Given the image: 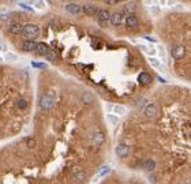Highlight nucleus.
<instances>
[{
  "instance_id": "nucleus-1",
  "label": "nucleus",
  "mask_w": 191,
  "mask_h": 184,
  "mask_svg": "<svg viewBox=\"0 0 191 184\" xmlns=\"http://www.w3.org/2000/svg\"><path fill=\"white\" fill-rule=\"evenodd\" d=\"M22 36H25L27 40H32L34 41V38H37L40 36V28L33 23H26L23 25V31H22Z\"/></svg>"
},
{
  "instance_id": "nucleus-2",
  "label": "nucleus",
  "mask_w": 191,
  "mask_h": 184,
  "mask_svg": "<svg viewBox=\"0 0 191 184\" xmlns=\"http://www.w3.org/2000/svg\"><path fill=\"white\" fill-rule=\"evenodd\" d=\"M40 107L42 108L44 110L53 109V107H55V93L53 91H48V93L44 94L41 101H40Z\"/></svg>"
},
{
  "instance_id": "nucleus-3",
  "label": "nucleus",
  "mask_w": 191,
  "mask_h": 184,
  "mask_svg": "<svg viewBox=\"0 0 191 184\" xmlns=\"http://www.w3.org/2000/svg\"><path fill=\"white\" fill-rule=\"evenodd\" d=\"M186 53H187V49H186L184 45L179 44V45H173L171 48V55L175 60H182V59H184Z\"/></svg>"
},
{
  "instance_id": "nucleus-4",
  "label": "nucleus",
  "mask_w": 191,
  "mask_h": 184,
  "mask_svg": "<svg viewBox=\"0 0 191 184\" xmlns=\"http://www.w3.org/2000/svg\"><path fill=\"white\" fill-rule=\"evenodd\" d=\"M109 18H111V11H108L106 8H100L97 11V19L101 28H104L109 22Z\"/></svg>"
},
{
  "instance_id": "nucleus-5",
  "label": "nucleus",
  "mask_w": 191,
  "mask_h": 184,
  "mask_svg": "<svg viewBox=\"0 0 191 184\" xmlns=\"http://www.w3.org/2000/svg\"><path fill=\"white\" fill-rule=\"evenodd\" d=\"M92 142L94 146H97V147H101V146L105 143V135H104L102 131H94L92 135Z\"/></svg>"
},
{
  "instance_id": "nucleus-6",
  "label": "nucleus",
  "mask_w": 191,
  "mask_h": 184,
  "mask_svg": "<svg viewBox=\"0 0 191 184\" xmlns=\"http://www.w3.org/2000/svg\"><path fill=\"white\" fill-rule=\"evenodd\" d=\"M124 23H126V26H127L128 29L134 30V29H138V26H139V19H138V17H136V15L131 14V15H127V17H126Z\"/></svg>"
},
{
  "instance_id": "nucleus-7",
  "label": "nucleus",
  "mask_w": 191,
  "mask_h": 184,
  "mask_svg": "<svg viewBox=\"0 0 191 184\" xmlns=\"http://www.w3.org/2000/svg\"><path fill=\"white\" fill-rule=\"evenodd\" d=\"M143 113H145V116L146 117H149V119H152V117H154V116H157V113H158V108H157V105L156 104H147L146 107L143 108Z\"/></svg>"
},
{
  "instance_id": "nucleus-8",
  "label": "nucleus",
  "mask_w": 191,
  "mask_h": 184,
  "mask_svg": "<svg viewBox=\"0 0 191 184\" xmlns=\"http://www.w3.org/2000/svg\"><path fill=\"white\" fill-rule=\"evenodd\" d=\"M115 153H116L117 157H120V158H124V157H127L128 154H130V147H128L126 143H120V145L116 146V149H115Z\"/></svg>"
},
{
  "instance_id": "nucleus-9",
  "label": "nucleus",
  "mask_w": 191,
  "mask_h": 184,
  "mask_svg": "<svg viewBox=\"0 0 191 184\" xmlns=\"http://www.w3.org/2000/svg\"><path fill=\"white\" fill-rule=\"evenodd\" d=\"M109 22H111L113 26L122 25V22H123V14H122V11H113V12H111Z\"/></svg>"
},
{
  "instance_id": "nucleus-10",
  "label": "nucleus",
  "mask_w": 191,
  "mask_h": 184,
  "mask_svg": "<svg viewBox=\"0 0 191 184\" xmlns=\"http://www.w3.org/2000/svg\"><path fill=\"white\" fill-rule=\"evenodd\" d=\"M82 11H83L86 15H89V17H93V15L97 14L98 8H97V6H94L93 3H86L82 6Z\"/></svg>"
},
{
  "instance_id": "nucleus-11",
  "label": "nucleus",
  "mask_w": 191,
  "mask_h": 184,
  "mask_svg": "<svg viewBox=\"0 0 191 184\" xmlns=\"http://www.w3.org/2000/svg\"><path fill=\"white\" fill-rule=\"evenodd\" d=\"M65 11L71 15H78L79 12L82 11V6L78 3H68L67 6H65Z\"/></svg>"
},
{
  "instance_id": "nucleus-12",
  "label": "nucleus",
  "mask_w": 191,
  "mask_h": 184,
  "mask_svg": "<svg viewBox=\"0 0 191 184\" xmlns=\"http://www.w3.org/2000/svg\"><path fill=\"white\" fill-rule=\"evenodd\" d=\"M72 179L75 183H83L85 179H86V172H85L83 169H81V168H78V169L74 170Z\"/></svg>"
},
{
  "instance_id": "nucleus-13",
  "label": "nucleus",
  "mask_w": 191,
  "mask_h": 184,
  "mask_svg": "<svg viewBox=\"0 0 191 184\" xmlns=\"http://www.w3.org/2000/svg\"><path fill=\"white\" fill-rule=\"evenodd\" d=\"M8 31L12 34H22L23 31V25H21L19 22H11L8 25Z\"/></svg>"
},
{
  "instance_id": "nucleus-14",
  "label": "nucleus",
  "mask_w": 191,
  "mask_h": 184,
  "mask_svg": "<svg viewBox=\"0 0 191 184\" xmlns=\"http://www.w3.org/2000/svg\"><path fill=\"white\" fill-rule=\"evenodd\" d=\"M81 100H82V102H83V104L89 105V104H92V102H94L96 97H94V94L90 93V91H85V93H82Z\"/></svg>"
},
{
  "instance_id": "nucleus-15",
  "label": "nucleus",
  "mask_w": 191,
  "mask_h": 184,
  "mask_svg": "<svg viewBox=\"0 0 191 184\" xmlns=\"http://www.w3.org/2000/svg\"><path fill=\"white\" fill-rule=\"evenodd\" d=\"M35 47H37V44H35L34 41H32V40H26V41L22 44V49H23L25 52H34Z\"/></svg>"
},
{
  "instance_id": "nucleus-16",
  "label": "nucleus",
  "mask_w": 191,
  "mask_h": 184,
  "mask_svg": "<svg viewBox=\"0 0 191 184\" xmlns=\"http://www.w3.org/2000/svg\"><path fill=\"white\" fill-rule=\"evenodd\" d=\"M34 52H37L38 55H41V56H46V55H48V52H49V48H48V45H46V44L40 42V44H37Z\"/></svg>"
},
{
  "instance_id": "nucleus-17",
  "label": "nucleus",
  "mask_w": 191,
  "mask_h": 184,
  "mask_svg": "<svg viewBox=\"0 0 191 184\" xmlns=\"http://www.w3.org/2000/svg\"><path fill=\"white\" fill-rule=\"evenodd\" d=\"M142 168H143L146 172L152 173L153 170L156 169V161H154V159H152V158H147L146 161L143 162V166H142Z\"/></svg>"
},
{
  "instance_id": "nucleus-18",
  "label": "nucleus",
  "mask_w": 191,
  "mask_h": 184,
  "mask_svg": "<svg viewBox=\"0 0 191 184\" xmlns=\"http://www.w3.org/2000/svg\"><path fill=\"white\" fill-rule=\"evenodd\" d=\"M138 80L141 85H149L152 82V75L147 74V72H141L138 77Z\"/></svg>"
},
{
  "instance_id": "nucleus-19",
  "label": "nucleus",
  "mask_w": 191,
  "mask_h": 184,
  "mask_svg": "<svg viewBox=\"0 0 191 184\" xmlns=\"http://www.w3.org/2000/svg\"><path fill=\"white\" fill-rule=\"evenodd\" d=\"M135 8H136L135 3H132V2H130V3H127L124 7H123V10H122V14H123V15H124V14H127V15H131L134 11H135Z\"/></svg>"
},
{
  "instance_id": "nucleus-20",
  "label": "nucleus",
  "mask_w": 191,
  "mask_h": 184,
  "mask_svg": "<svg viewBox=\"0 0 191 184\" xmlns=\"http://www.w3.org/2000/svg\"><path fill=\"white\" fill-rule=\"evenodd\" d=\"M112 112L115 113V116H123L126 113V108L123 105H113Z\"/></svg>"
},
{
  "instance_id": "nucleus-21",
  "label": "nucleus",
  "mask_w": 191,
  "mask_h": 184,
  "mask_svg": "<svg viewBox=\"0 0 191 184\" xmlns=\"http://www.w3.org/2000/svg\"><path fill=\"white\" fill-rule=\"evenodd\" d=\"M12 17L14 15L11 14V12H2V14H0V22L7 23V22H10V21L12 19Z\"/></svg>"
},
{
  "instance_id": "nucleus-22",
  "label": "nucleus",
  "mask_w": 191,
  "mask_h": 184,
  "mask_svg": "<svg viewBox=\"0 0 191 184\" xmlns=\"http://www.w3.org/2000/svg\"><path fill=\"white\" fill-rule=\"evenodd\" d=\"M147 104H149V102H147V100H146V98H143V97H141V98H136V101H135V107H136V108H139V109L145 108Z\"/></svg>"
},
{
  "instance_id": "nucleus-23",
  "label": "nucleus",
  "mask_w": 191,
  "mask_h": 184,
  "mask_svg": "<svg viewBox=\"0 0 191 184\" xmlns=\"http://www.w3.org/2000/svg\"><path fill=\"white\" fill-rule=\"evenodd\" d=\"M149 63L152 64L154 68H157V70L163 68V64H161V61L158 60V59H156V58H149Z\"/></svg>"
},
{
  "instance_id": "nucleus-24",
  "label": "nucleus",
  "mask_w": 191,
  "mask_h": 184,
  "mask_svg": "<svg viewBox=\"0 0 191 184\" xmlns=\"http://www.w3.org/2000/svg\"><path fill=\"white\" fill-rule=\"evenodd\" d=\"M4 60H5V61H8V63H14V61H16V60H18V56H16L15 53L8 52L7 55L4 56Z\"/></svg>"
},
{
  "instance_id": "nucleus-25",
  "label": "nucleus",
  "mask_w": 191,
  "mask_h": 184,
  "mask_svg": "<svg viewBox=\"0 0 191 184\" xmlns=\"http://www.w3.org/2000/svg\"><path fill=\"white\" fill-rule=\"evenodd\" d=\"M106 120H108L112 126H115V124H117V121H119V117L115 116L113 113H108V115H106Z\"/></svg>"
},
{
  "instance_id": "nucleus-26",
  "label": "nucleus",
  "mask_w": 191,
  "mask_h": 184,
  "mask_svg": "<svg viewBox=\"0 0 191 184\" xmlns=\"http://www.w3.org/2000/svg\"><path fill=\"white\" fill-rule=\"evenodd\" d=\"M16 108L21 109V110L26 109V108H27V101H26V100H23V98H19L18 101H16Z\"/></svg>"
},
{
  "instance_id": "nucleus-27",
  "label": "nucleus",
  "mask_w": 191,
  "mask_h": 184,
  "mask_svg": "<svg viewBox=\"0 0 191 184\" xmlns=\"http://www.w3.org/2000/svg\"><path fill=\"white\" fill-rule=\"evenodd\" d=\"M109 172H111V168H109V166H102V168L100 169V172H98L97 179H98V177H102V176H105L106 173H109Z\"/></svg>"
},
{
  "instance_id": "nucleus-28",
  "label": "nucleus",
  "mask_w": 191,
  "mask_h": 184,
  "mask_svg": "<svg viewBox=\"0 0 191 184\" xmlns=\"http://www.w3.org/2000/svg\"><path fill=\"white\" fill-rule=\"evenodd\" d=\"M46 59H48V60H51V61H57V55H56V52H55V51H51V49H49L48 55H46Z\"/></svg>"
},
{
  "instance_id": "nucleus-29",
  "label": "nucleus",
  "mask_w": 191,
  "mask_h": 184,
  "mask_svg": "<svg viewBox=\"0 0 191 184\" xmlns=\"http://www.w3.org/2000/svg\"><path fill=\"white\" fill-rule=\"evenodd\" d=\"M33 66L35 68H46V63H40V61H33Z\"/></svg>"
},
{
  "instance_id": "nucleus-30",
  "label": "nucleus",
  "mask_w": 191,
  "mask_h": 184,
  "mask_svg": "<svg viewBox=\"0 0 191 184\" xmlns=\"http://www.w3.org/2000/svg\"><path fill=\"white\" fill-rule=\"evenodd\" d=\"M149 10H150V11H152V12H154V14H157V12L160 11V8H158L157 6H152V7H150Z\"/></svg>"
},
{
  "instance_id": "nucleus-31",
  "label": "nucleus",
  "mask_w": 191,
  "mask_h": 184,
  "mask_svg": "<svg viewBox=\"0 0 191 184\" xmlns=\"http://www.w3.org/2000/svg\"><path fill=\"white\" fill-rule=\"evenodd\" d=\"M27 142H29V143H27V146H29V147H34V139H29Z\"/></svg>"
},
{
  "instance_id": "nucleus-32",
  "label": "nucleus",
  "mask_w": 191,
  "mask_h": 184,
  "mask_svg": "<svg viewBox=\"0 0 191 184\" xmlns=\"http://www.w3.org/2000/svg\"><path fill=\"white\" fill-rule=\"evenodd\" d=\"M105 3H106V4H109V6H112V4H116L117 2H116V0H106Z\"/></svg>"
},
{
  "instance_id": "nucleus-33",
  "label": "nucleus",
  "mask_w": 191,
  "mask_h": 184,
  "mask_svg": "<svg viewBox=\"0 0 191 184\" xmlns=\"http://www.w3.org/2000/svg\"><path fill=\"white\" fill-rule=\"evenodd\" d=\"M105 108H106V110L112 112V108H113V105H112V104H106V105H105Z\"/></svg>"
},
{
  "instance_id": "nucleus-34",
  "label": "nucleus",
  "mask_w": 191,
  "mask_h": 184,
  "mask_svg": "<svg viewBox=\"0 0 191 184\" xmlns=\"http://www.w3.org/2000/svg\"><path fill=\"white\" fill-rule=\"evenodd\" d=\"M149 180H150V181H152V183H153V184H156V176H154V175H150Z\"/></svg>"
},
{
  "instance_id": "nucleus-35",
  "label": "nucleus",
  "mask_w": 191,
  "mask_h": 184,
  "mask_svg": "<svg viewBox=\"0 0 191 184\" xmlns=\"http://www.w3.org/2000/svg\"><path fill=\"white\" fill-rule=\"evenodd\" d=\"M146 40H149V41H152V42H154L156 41V38H152V37H145Z\"/></svg>"
},
{
  "instance_id": "nucleus-36",
  "label": "nucleus",
  "mask_w": 191,
  "mask_h": 184,
  "mask_svg": "<svg viewBox=\"0 0 191 184\" xmlns=\"http://www.w3.org/2000/svg\"><path fill=\"white\" fill-rule=\"evenodd\" d=\"M182 184H184V183H182Z\"/></svg>"
}]
</instances>
